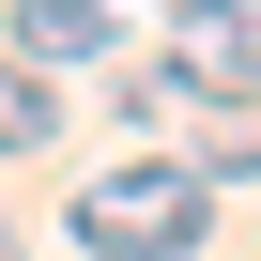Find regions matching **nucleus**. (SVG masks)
Segmentation results:
<instances>
[{
    "label": "nucleus",
    "mask_w": 261,
    "mask_h": 261,
    "mask_svg": "<svg viewBox=\"0 0 261 261\" xmlns=\"http://www.w3.org/2000/svg\"><path fill=\"white\" fill-rule=\"evenodd\" d=\"M16 62L31 77H62V62H123V0H16Z\"/></svg>",
    "instance_id": "2"
},
{
    "label": "nucleus",
    "mask_w": 261,
    "mask_h": 261,
    "mask_svg": "<svg viewBox=\"0 0 261 261\" xmlns=\"http://www.w3.org/2000/svg\"><path fill=\"white\" fill-rule=\"evenodd\" d=\"M185 92H215V108H261V0H230V16H185V62H169Z\"/></svg>",
    "instance_id": "3"
},
{
    "label": "nucleus",
    "mask_w": 261,
    "mask_h": 261,
    "mask_svg": "<svg viewBox=\"0 0 261 261\" xmlns=\"http://www.w3.org/2000/svg\"><path fill=\"white\" fill-rule=\"evenodd\" d=\"M46 139H62V92H46L16 46H0V154H46Z\"/></svg>",
    "instance_id": "4"
},
{
    "label": "nucleus",
    "mask_w": 261,
    "mask_h": 261,
    "mask_svg": "<svg viewBox=\"0 0 261 261\" xmlns=\"http://www.w3.org/2000/svg\"><path fill=\"white\" fill-rule=\"evenodd\" d=\"M169 16H230V0H169Z\"/></svg>",
    "instance_id": "6"
},
{
    "label": "nucleus",
    "mask_w": 261,
    "mask_h": 261,
    "mask_svg": "<svg viewBox=\"0 0 261 261\" xmlns=\"http://www.w3.org/2000/svg\"><path fill=\"white\" fill-rule=\"evenodd\" d=\"M185 169H200V185H261V108H230V123H215Z\"/></svg>",
    "instance_id": "5"
},
{
    "label": "nucleus",
    "mask_w": 261,
    "mask_h": 261,
    "mask_svg": "<svg viewBox=\"0 0 261 261\" xmlns=\"http://www.w3.org/2000/svg\"><path fill=\"white\" fill-rule=\"evenodd\" d=\"M200 230H215V185L185 154H123V169L77 185V246L92 261H200Z\"/></svg>",
    "instance_id": "1"
}]
</instances>
